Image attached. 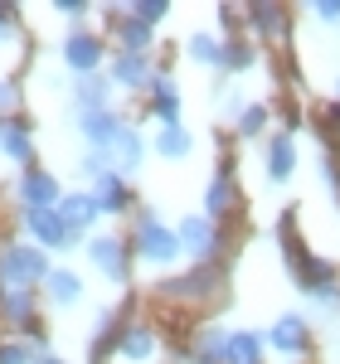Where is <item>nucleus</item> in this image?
Masks as SVG:
<instances>
[{
    "label": "nucleus",
    "mask_w": 340,
    "mask_h": 364,
    "mask_svg": "<svg viewBox=\"0 0 340 364\" xmlns=\"http://www.w3.org/2000/svg\"><path fill=\"white\" fill-rule=\"evenodd\" d=\"M248 15H253V25H257V29H267V34H282V10H277V5H253Z\"/></svg>",
    "instance_id": "c85d7f7f"
},
{
    "label": "nucleus",
    "mask_w": 340,
    "mask_h": 364,
    "mask_svg": "<svg viewBox=\"0 0 340 364\" xmlns=\"http://www.w3.org/2000/svg\"><path fill=\"white\" fill-rule=\"evenodd\" d=\"M228 214H233V175L219 170L209 180V190H204V219L214 224V219H228Z\"/></svg>",
    "instance_id": "f3484780"
},
{
    "label": "nucleus",
    "mask_w": 340,
    "mask_h": 364,
    "mask_svg": "<svg viewBox=\"0 0 340 364\" xmlns=\"http://www.w3.org/2000/svg\"><path fill=\"white\" fill-rule=\"evenodd\" d=\"M312 15L321 20V25H340V0H326V5H316Z\"/></svg>",
    "instance_id": "c756f323"
},
{
    "label": "nucleus",
    "mask_w": 340,
    "mask_h": 364,
    "mask_svg": "<svg viewBox=\"0 0 340 364\" xmlns=\"http://www.w3.org/2000/svg\"><path fill=\"white\" fill-rule=\"evenodd\" d=\"M87 195H92V204H97L102 214H122V209L132 204V190H127V180H122V175H112V170H107V175H97Z\"/></svg>",
    "instance_id": "9b49d317"
},
{
    "label": "nucleus",
    "mask_w": 340,
    "mask_h": 364,
    "mask_svg": "<svg viewBox=\"0 0 340 364\" xmlns=\"http://www.w3.org/2000/svg\"><path fill=\"white\" fill-rule=\"evenodd\" d=\"M151 78H156V68H151L146 54H117V63H112L117 87H151Z\"/></svg>",
    "instance_id": "dca6fc26"
},
{
    "label": "nucleus",
    "mask_w": 340,
    "mask_h": 364,
    "mask_svg": "<svg viewBox=\"0 0 340 364\" xmlns=\"http://www.w3.org/2000/svg\"><path fill=\"white\" fill-rule=\"evenodd\" d=\"M20 199H25V209H58L63 190H58V180L49 170H25L20 175Z\"/></svg>",
    "instance_id": "9d476101"
},
{
    "label": "nucleus",
    "mask_w": 340,
    "mask_h": 364,
    "mask_svg": "<svg viewBox=\"0 0 340 364\" xmlns=\"http://www.w3.org/2000/svg\"><path fill=\"white\" fill-rule=\"evenodd\" d=\"M25 228L34 243H44V248H73L78 243V233L73 228H63L54 209H25Z\"/></svg>",
    "instance_id": "39448f33"
},
{
    "label": "nucleus",
    "mask_w": 340,
    "mask_h": 364,
    "mask_svg": "<svg viewBox=\"0 0 340 364\" xmlns=\"http://www.w3.org/2000/svg\"><path fill=\"white\" fill-rule=\"evenodd\" d=\"M102 156L112 161V175H122V180H127V175H137V170H142V156H146V141H142V132L122 122V132L112 136V146H107Z\"/></svg>",
    "instance_id": "20e7f679"
},
{
    "label": "nucleus",
    "mask_w": 340,
    "mask_h": 364,
    "mask_svg": "<svg viewBox=\"0 0 340 364\" xmlns=\"http://www.w3.org/2000/svg\"><path fill=\"white\" fill-rule=\"evenodd\" d=\"M151 92H156V117H161V127H180V87L170 73H156L151 78Z\"/></svg>",
    "instance_id": "6ab92c4d"
},
{
    "label": "nucleus",
    "mask_w": 340,
    "mask_h": 364,
    "mask_svg": "<svg viewBox=\"0 0 340 364\" xmlns=\"http://www.w3.org/2000/svg\"><path fill=\"white\" fill-rule=\"evenodd\" d=\"M127 15H132V20H142V25L151 29L156 20H166V15H170V5H161V0H137V5H127Z\"/></svg>",
    "instance_id": "cd10ccee"
},
{
    "label": "nucleus",
    "mask_w": 340,
    "mask_h": 364,
    "mask_svg": "<svg viewBox=\"0 0 340 364\" xmlns=\"http://www.w3.org/2000/svg\"><path fill=\"white\" fill-rule=\"evenodd\" d=\"M0 311H5V321H15V326H34V296L29 291H0Z\"/></svg>",
    "instance_id": "5701e85b"
},
{
    "label": "nucleus",
    "mask_w": 340,
    "mask_h": 364,
    "mask_svg": "<svg viewBox=\"0 0 340 364\" xmlns=\"http://www.w3.org/2000/svg\"><path fill=\"white\" fill-rule=\"evenodd\" d=\"M117 39H122V54H146L151 49V29L142 25V20H122V29H117Z\"/></svg>",
    "instance_id": "b1692460"
},
{
    "label": "nucleus",
    "mask_w": 340,
    "mask_h": 364,
    "mask_svg": "<svg viewBox=\"0 0 340 364\" xmlns=\"http://www.w3.org/2000/svg\"><path fill=\"white\" fill-rule=\"evenodd\" d=\"M117 360H132V364H146L156 355V331H146V326H127L122 336L112 340Z\"/></svg>",
    "instance_id": "f8f14e48"
},
{
    "label": "nucleus",
    "mask_w": 340,
    "mask_h": 364,
    "mask_svg": "<svg viewBox=\"0 0 340 364\" xmlns=\"http://www.w3.org/2000/svg\"><path fill=\"white\" fill-rule=\"evenodd\" d=\"M10 107H15V83L0 78V117H10Z\"/></svg>",
    "instance_id": "7c9ffc66"
},
{
    "label": "nucleus",
    "mask_w": 340,
    "mask_h": 364,
    "mask_svg": "<svg viewBox=\"0 0 340 364\" xmlns=\"http://www.w3.org/2000/svg\"><path fill=\"white\" fill-rule=\"evenodd\" d=\"M49 277V257L34 243H10L0 248V291H29L34 282Z\"/></svg>",
    "instance_id": "f257e3e1"
},
{
    "label": "nucleus",
    "mask_w": 340,
    "mask_h": 364,
    "mask_svg": "<svg viewBox=\"0 0 340 364\" xmlns=\"http://www.w3.org/2000/svg\"><path fill=\"white\" fill-rule=\"evenodd\" d=\"M34 364H63V360H54V355H39V360H34Z\"/></svg>",
    "instance_id": "72a5a7b5"
},
{
    "label": "nucleus",
    "mask_w": 340,
    "mask_h": 364,
    "mask_svg": "<svg viewBox=\"0 0 340 364\" xmlns=\"http://www.w3.org/2000/svg\"><path fill=\"white\" fill-rule=\"evenodd\" d=\"M219 54H224V44H219L214 34H204V29H199V34H190V58H195V63L219 68Z\"/></svg>",
    "instance_id": "393cba45"
},
{
    "label": "nucleus",
    "mask_w": 340,
    "mask_h": 364,
    "mask_svg": "<svg viewBox=\"0 0 340 364\" xmlns=\"http://www.w3.org/2000/svg\"><path fill=\"white\" fill-rule=\"evenodd\" d=\"M44 291H49V301H54V306H78V301H83V282L73 277L68 267H49Z\"/></svg>",
    "instance_id": "aec40b11"
},
{
    "label": "nucleus",
    "mask_w": 340,
    "mask_h": 364,
    "mask_svg": "<svg viewBox=\"0 0 340 364\" xmlns=\"http://www.w3.org/2000/svg\"><path fill=\"white\" fill-rule=\"evenodd\" d=\"M87 257H92V267H97L107 282H122V277H127V248H122V238H112V233L87 238Z\"/></svg>",
    "instance_id": "6e6552de"
},
{
    "label": "nucleus",
    "mask_w": 340,
    "mask_h": 364,
    "mask_svg": "<svg viewBox=\"0 0 340 364\" xmlns=\"http://www.w3.org/2000/svg\"><path fill=\"white\" fill-rule=\"evenodd\" d=\"M228 336H233V331H224V326H204L195 336L190 360L195 364H228Z\"/></svg>",
    "instance_id": "2eb2a0df"
},
{
    "label": "nucleus",
    "mask_w": 340,
    "mask_h": 364,
    "mask_svg": "<svg viewBox=\"0 0 340 364\" xmlns=\"http://www.w3.org/2000/svg\"><path fill=\"white\" fill-rule=\"evenodd\" d=\"M336 83H340V78H336Z\"/></svg>",
    "instance_id": "f704fd0d"
},
{
    "label": "nucleus",
    "mask_w": 340,
    "mask_h": 364,
    "mask_svg": "<svg viewBox=\"0 0 340 364\" xmlns=\"http://www.w3.org/2000/svg\"><path fill=\"white\" fill-rule=\"evenodd\" d=\"M262 127H267V107H262V102H243V112H238V132H243V136H257Z\"/></svg>",
    "instance_id": "bb28decb"
},
{
    "label": "nucleus",
    "mask_w": 340,
    "mask_h": 364,
    "mask_svg": "<svg viewBox=\"0 0 340 364\" xmlns=\"http://www.w3.org/2000/svg\"><path fill=\"white\" fill-rule=\"evenodd\" d=\"M267 345H272L277 355H287V360H297V355H307L312 331H307V321H302L297 311H287V316H277V326L267 331Z\"/></svg>",
    "instance_id": "423d86ee"
},
{
    "label": "nucleus",
    "mask_w": 340,
    "mask_h": 364,
    "mask_svg": "<svg viewBox=\"0 0 340 364\" xmlns=\"http://www.w3.org/2000/svg\"><path fill=\"white\" fill-rule=\"evenodd\" d=\"M175 238H180V252H190V257H199V262H209V257L219 252V228L209 224L204 214H190V219H180Z\"/></svg>",
    "instance_id": "7ed1b4c3"
},
{
    "label": "nucleus",
    "mask_w": 340,
    "mask_h": 364,
    "mask_svg": "<svg viewBox=\"0 0 340 364\" xmlns=\"http://www.w3.org/2000/svg\"><path fill=\"white\" fill-rule=\"evenodd\" d=\"M190 146H195V136H190L185 127H161V136H156V151H161L166 161H185Z\"/></svg>",
    "instance_id": "4be33fe9"
},
{
    "label": "nucleus",
    "mask_w": 340,
    "mask_h": 364,
    "mask_svg": "<svg viewBox=\"0 0 340 364\" xmlns=\"http://www.w3.org/2000/svg\"><path fill=\"white\" fill-rule=\"evenodd\" d=\"M107 97H112V83L102 73L73 78V112H97V107H107Z\"/></svg>",
    "instance_id": "4468645a"
},
{
    "label": "nucleus",
    "mask_w": 340,
    "mask_h": 364,
    "mask_svg": "<svg viewBox=\"0 0 340 364\" xmlns=\"http://www.w3.org/2000/svg\"><path fill=\"white\" fill-rule=\"evenodd\" d=\"M0 156L5 161H29L34 156V136L20 117H0Z\"/></svg>",
    "instance_id": "ddd939ff"
},
{
    "label": "nucleus",
    "mask_w": 340,
    "mask_h": 364,
    "mask_svg": "<svg viewBox=\"0 0 340 364\" xmlns=\"http://www.w3.org/2000/svg\"><path fill=\"white\" fill-rule=\"evenodd\" d=\"M292 175H297V146H292V136H272V146H267V180L287 185Z\"/></svg>",
    "instance_id": "a211bd4d"
},
{
    "label": "nucleus",
    "mask_w": 340,
    "mask_h": 364,
    "mask_svg": "<svg viewBox=\"0 0 340 364\" xmlns=\"http://www.w3.org/2000/svg\"><path fill=\"white\" fill-rule=\"evenodd\" d=\"M39 355H49V350H39V345H20V340L0 345V364H34Z\"/></svg>",
    "instance_id": "a878e982"
},
{
    "label": "nucleus",
    "mask_w": 340,
    "mask_h": 364,
    "mask_svg": "<svg viewBox=\"0 0 340 364\" xmlns=\"http://www.w3.org/2000/svg\"><path fill=\"white\" fill-rule=\"evenodd\" d=\"M58 219H63V228H73L78 238H83V228H92L97 219H102V209L92 204V195L87 190H68V195L58 199V209H54Z\"/></svg>",
    "instance_id": "1a4fd4ad"
},
{
    "label": "nucleus",
    "mask_w": 340,
    "mask_h": 364,
    "mask_svg": "<svg viewBox=\"0 0 340 364\" xmlns=\"http://www.w3.org/2000/svg\"><path fill=\"white\" fill-rule=\"evenodd\" d=\"M54 10H58V15H68V20H83V15H87V5H78V0H58Z\"/></svg>",
    "instance_id": "2f4dec72"
},
{
    "label": "nucleus",
    "mask_w": 340,
    "mask_h": 364,
    "mask_svg": "<svg viewBox=\"0 0 340 364\" xmlns=\"http://www.w3.org/2000/svg\"><path fill=\"white\" fill-rule=\"evenodd\" d=\"M63 63L73 68V78L97 73V63H102V39H97V34H87V29L68 34V39H63Z\"/></svg>",
    "instance_id": "0eeeda50"
},
{
    "label": "nucleus",
    "mask_w": 340,
    "mask_h": 364,
    "mask_svg": "<svg viewBox=\"0 0 340 364\" xmlns=\"http://www.w3.org/2000/svg\"><path fill=\"white\" fill-rule=\"evenodd\" d=\"M5 39H10V10L0 5V44H5Z\"/></svg>",
    "instance_id": "473e14b6"
},
{
    "label": "nucleus",
    "mask_w": 340,
    "mask_h": 364,
    "mask_svg": "<svg viewBox=\"0 0 340 364\" xmlns=\"http://www.w3.org/2000/svg\"><path fill=\"white\" fill-rule=\"evenodd\" d=\"M262 345H267V336H257V331H233L228 336V364H257Z\"/></svg>",
    "instance_id": "412c9836"
},
{
    "label": "nucleus",
    "mask_w": 340,
    "mask_h": 364,
    "mask_svg": "<svg viewBox=\"0 0 340 364\" xmlns=\"http://www.w3.org/2000/svg\"><path fill=\"white\" fill-rule=\"evenodd\" d=\"M137 252H142L146 262H156V267H170V262L180 257V238H175V228H166L156 214H142V219H137Z\"/></svg>",
    "instance_id": "f03ea898"
}]
</instances>
